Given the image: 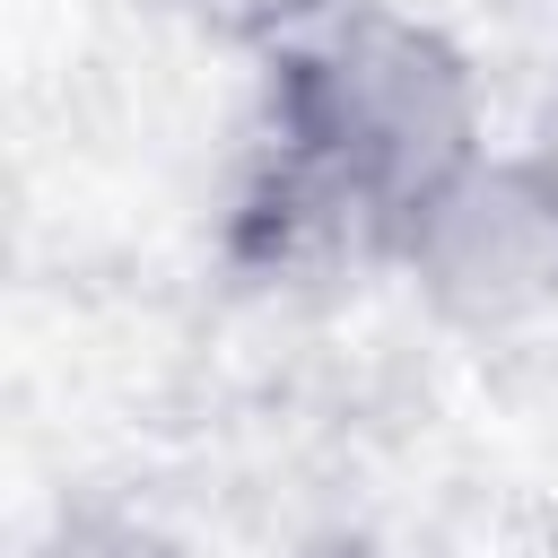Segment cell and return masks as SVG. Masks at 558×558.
Wrapping results in <instances>:
<instances>
[{
  "label": "cell",
  "instance_id": "6da1fadb",
  "mask_svg": "<svg viewBox=\"0 0 558 558\" xmlns=\"http://www.w3.org/2000/svg\"><path fill=\"white\" fill-rule=\"evenodd\" d=\"M462 70L410 26H357L288 78V174L349 218H410L471 166Z\"/></svg>",
  "mask_w": 558,
  "mask_h": 558
},
{
  "label": "cell",
  "instance_id": "7a4b0ae2",
  "mask_svg": "<svg viewBox=\"0 0 558 558\" xmlns=\"http://www.w3.org/2000/svg\"><path fill=\"white\" fill-rule=\"evenodd\" d=\"M410 262L462 314L558 296V166H462L410 218Z\"/></svg>",
  "mask_w": 558,
  "mask_h": 558
}]
</instances>
